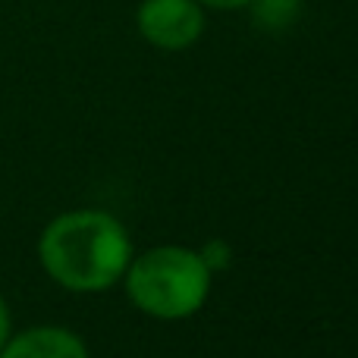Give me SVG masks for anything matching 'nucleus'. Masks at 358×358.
Here are the masks:
<instances>
[{
    "label": "nucleus",
    "instance_id": "nucleus-8",
    "mask_svg": "<svg viewBox=\"0 0 358 358\" xmlns=\"http://www.w3.org/2000/svg\"><path fill=\"white\" fill-rule=\"evenodd\" d=\"M198 3H201L204 10H223V13H229V10H245L248 0H198Z\"/></svg>",
    "mask_w": 358,
    "mask_h": 358
},
{
    "label": "nucleus",
    "instance_id": "nucleus-6",
    "mask_svg": "<svg viewBox=\"0 0 358 358\" xmlns=\"http://www.w3.org/2000/svg\"><path fill=\"white\" fill-rule=\"evenodd\" d=\"M195 252L210 273H223L233 264V245H229L227 239H208L201 248H195Z\"/></svg>",
    "mask_w": 358,
    "mask_h": 358
},
{
    "label": "nucleus",
    "instance_id": "nucleus-5",
    "mask_svg": "<svg viewBox=\"0 0 358 358\" xmlns=\"http://www.w3.org/2000/svg\"><path fill=\"white\" fill-rule=\"evenodd\" d=\"M305 0H248V16H252L255 29L267 31V35H280V31L292 29L296 19L302 16Z\"/></svg>",
    "mask_w": 358,
    "mask_h": 358
},
{
    "label": "nucleus",
    "instance_id": "nucleus-7",
    "mask_svg": "<svg viewBox=\"0 0 358 358\" xmlns=\"http://www.w3.org/2000/svg\"><path fill=\"white\" fill-rule=\"evenodd\" d=\"M10 334H13V311H10V305H6L3 292H0V349L10 340Z\"/></svg>",
    "mask_w": 358,
    "mask_h": 358
},
{
    "label": "nucleus",
    "instance_id": "nucleus-3",
    "mask_svg": "<svg viewBox=\"0 0 358 358\" xmlns=\"http://www.w3.org/2000/svg\"><path fill=\"white\" fill-rule=\"evenodd\" d=\"M136 25L151 48L185 50L204 31V6L198 0H142Z\"/></svg>",
    "mask_w": 358,
    "mask_h": 358
},
{
    "label": "nucleus",
    "instance_id": "nucleus-4",
    "mask_svg": "<svg viewBox=\"0 0 358 358\" xmlns=\"http://www.w3.org/2000/svg\"><path fill=\"white\" fill-rule=\"evenodd\" d=\"M0 358H92L88 346L76 330L60 324H38L25 327L19 334H10V340L0 349Z\"/></svg>",
    "mask_w": 358,
    "mask_h": 358
},
{
    "label": "nucleus",
    "instance_id": "nucleus-2",
    "mask_svg": "<svg viewBox=\"0 0 358 358\" xmlns=\"http://www.w3.org/2000/svg\"><path fill=\"white\" fill-rule=\"evenodd\" d=\"M214 273L189 245H155L132 255L123 273L129 302L155 321H185L210 296Z\"/></svg>",
    "mask_w": 358,
    "mask_h": 358
},
{
    "label": "nucleus",
    "instance_id": "nucleus-1",
    "mask_svg": "<svg viewBox=\"0 0 358 358\" xmlns=\"http://www.w3.org/2000/svg\"><path fill=\"white\" fill-rule=\"evenodd\" d=\"M132 255V236L120 217L101 208L57 214L38 236L44 273L66 292H107L123 280Z\"/></svg>",
    "mask_w": 358,
    "mask_h": 358
}]
</instances>
